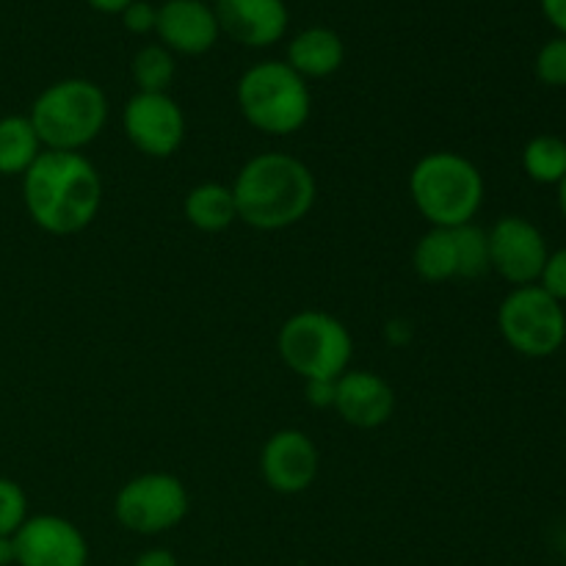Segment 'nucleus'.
<instances>
[{"label":"nucleus","instance_id":"nucleus-1","mask_svg":"<svg viewBox=\"0 0 566 566\" xmlns=\"http://www.w3.org/2000/svg\"><path fill=\"white\" fill-rule=\"evenodd\" d=\"M22 199L39 230L50 235H75L97 219L103 180L83 153L44 149L22 175Z\"/></svg>","mask_w":566,"mask_h":566},{"label":"nucleus","instance_id":"nucleus-2","mask_svg":"<svg viewBox=\"0 0 566 566\" xmlns=\"http://www.w3.org/2000/svg\"><path fill=\"white\" fill-rule=\"evenodd\" d=\"M230 188L238 219L263 232L287 230L307 219L318 193L310 166L287 153H260L249 158Z\"/></svg>","mask_w":566,"mask_h":566},{"label":"nucleus","instance_id":"nucleus-3","mask_svg":"<svg viewBox=\"0 0 566 566\" xmlns=\"http://www.w3.org/2000/svg\"><path fill=\"white\" fill-rule=\"evenodd\" d=\"M409 193L431 227L473 224L484 205V175L464 155L440 149L415 164Z\"/></svg>","mask_w":566,"mask_h":566},{"label":"nucleus","instance_id":"nucleus-4","mask_svg":"<svg viewBox=\"0 0 566 566\" xmlns=\"http://www.w3.org/2000/svg\"><path fill=\"white\" fill-rule=\"evenodd\" d=\"M33 130L44 149L81 153L103 133L108 122V97L86 77L50 83L31 105Z\"/></svg>","mask_w":566,"mask_h":566},{"label":"nucleus","instance_id":"nucleus-5","mask_svg":"<svg viewBox=\"0 0 566 566\" xmlns=\"http://www.w3.org/2000/svg\"><path fill=\"white\" fill-rule=\"evenodd\" d=\"M238 108L254 130L291 136L307 125L313 97L307 81L287 61H260L238 81Z\"/></svg>","mask_w":566,"mask_h":566},{"label":"nucleus","instance_id":"nucleus-6","mask_svg":"<svg viewBox=\"0 0 566 566\" xmlns=\"http://www.w3.org/2000/svg\"><path fill=\"white\" fill-rule=\"evenodd\" d=\"M282 363L307 379H337L348 370L354 354L352 332L340 318L321 310H302L282 324L276 337Z\"/></svg>","mask_w":566,"mask_h":566},{"label":"nucleus","instance_id":"nucleus-7","mask_svg":"<svg viewBox=\"0 0 566 566\" xmlns=\"http://www.w3.org/2000/svg\"><path fill=\"white\" fill-rule=\"evenodd\" d=\"M497 329L523 357H553L566 340L564 304L539 285L514 287L497 307Z\"/></svg>","mask_w":566,"mask_h":566},{"label":"nucleus","instance_id":"nucleus-8","mask_svg":"<svg viewBox=\"0 0 566 566\" xmlns=\"http://www.w3.org/2000/svg\"><path fill=\"white\" fill-rule=\"evenodd\" d=\"M188 490L171 473H144L127 481L114 497V517L125 531L158 536L188 517Z\"/></svg>","mask_w":566,"mask_h":566},{"label":"nucleus","instance_id":"nucleus-9","mask_svg":"<svg viewBox=\"0 0 566 566\" xmlns=\"http://www.w3.org/2000/svg\"><path fill=\"white\" fill-rule=\"evenodd\" d=\"M125 136L147 158H171L186 142V114L169 94L138 92L122 114Z\"/></svg>","mask_w":566,"mask_h":566},{"label":"nucleus","instance_id":"nucleus-10","mask_svg":"<svg viewBox=\"0 0 566 566\" xmlns=\"http://www.w3.org/2000/svg\"><path fill=\"white\" fill-rule=\"evenodd\" d=\"M490 271H497L509 285H536L547 263V241L534 221L523 216H503L486 230Z\"/></svg>","mask_w":566,"mask_h":566},{"label":"nucleus","instance_id":"nucleus-11","mask_svg":"<svg viewBox=\"0 0 566 566\" xmlns=\"http://www.w3.org/2000/svg\"><path fill=\"white\" fill-rule=\"evenodd\" d=\"M17 566H86L88 542L75 523L59 514H36L14 534Z\"/></svg>","mask_w":566,"mask_h":566},{"label":"nucleus","instance_id":"nucleus-12","mask_svg":"<svg viewBox=\"0 0 566 566\" xmlns=\"http://www.w3.org/2000/svg\"><path fill=\"white\" fill-rule=\"evenodd\" d=\"M321 457L315 442L298 429H282L265 440L260 451L263 481L280 495H298L318 479Z\"/></svg>","mask_w":566,"mask_h":566},{"label":"nucleus","instance_id":"nucleus-13","mask_svg":"<svg viewBox=\"0 0 566 566\" xmlns=\"http://www.w3.org/2000/svg\"><path fill=\"white\" fill-rule=\"evenodd\" d=\"M155 33L169 53L205 55L219 42L221 28L213 6L202 0H166L158 6Z\"/></svg>","mask_w":566,"mask_h":566},{"label":"nucleus","instance_id":"nucleus-14","mask_svg":"<svg viewBox=\"0 0 566 566\" xmlns=\"http://www.w3.org/2000/svg\"><path fill=\"white\" fill-rule=\"evenodd\" d=\"M221 33L243 48H271L287 31L285 0H219L213 6Z\"/></svg>","mask_w":566,"mask_h":566},{"label":"nucleus","instance_id":"nucleus-15","mask_svg":"<svg viewBox=\"0 0 566 566\" xmlns=\"http://www.w3.org/2000/svg\"><path fill=\"white\" fill-rule=\"evenodd\" d=\"M332 409L354 429H379L396 412V392L385 376L370 370H346L337 376Z\"/></svg>","mask_w":566,"mask_h":566},{"label":"nucleus","instance_id":"nucleus-16","mask_svg":"<svg viewBox=\"0 0 566 566\" xmlns=\"http://www.w3.org/2000/svg\"><path fill=\"white\" fill-rule=\"evenodd\" d=\"M343 61H346V44L332 28H304L287 44V66L296 70L304 81L335 75Z\"/></svg>","mask_w":566,"mask_h":566},{"label":"nucleus","instance_id":"nucleus-17","mask_svg":"<svg viewBox=\"0 0 566 566\" xmlns=\"http://www.w3.org/2000/svg\"><path fill=\"white\" fill-rule=\"evenodd\" d=\"M182 213L199 232H224L238 221L232 188L221 182H199L182 199Z\"/></svg>","mask_w":566,"mask_h":566},{"label":"nucleus","instance_id":"nucleus-18","mask_svg":"<svg viewBox=\"0 0 566 566\" xmlns=\"http://www.w3.org/2000/svg\"><path fill=\"white\" fill-rule=\"evenodd\" d=\"M412 269L423 282L440 285V282L459 280V258L453 227H431L412 249Z\"/></svg>","mask_w":566,"mask_h":566},{"label":"nucleus","instance_id":"nucleus-19","mask_svg":"<svg viewBox=\"0 0 566 566\" xmlns=\"http://www.w3.org/2000/svg\"><path fill=\"white\" fill-rule=\"evenodd\" d=\"M42 153L44 147L28 116L0 119V175H25Z\"/></svg>","mask_w":566,"mask_h":566},{"label":"nucleus","instance_id":"nucleus-20","mask_svg":"<svg viewBox=\"0 0 566 566\" xmlns=\"http://www.w3.org/2000/svg\"><path fill=\"white\" fill-rule=\"evenodd\" d=\"M523 169L539 186H558L566 177V142L551 133L534 136L523 149Z\"/></svg>","mask_w":566,"mask_h":566},{"label":"nucleus","instance_id":"nucleus-21","mask_svg":"<svg viewBox=\"0 0 566 566\" xmlns=\"http://www.w3.org/2000/svg\"><path fill=\"white\" fill-rule=\"evenodd\" d=\"M133 81H136L138 92L160 94L169 88V83L175 81V53L164 48V44H144L142 50L133 59Z\"/></svg>","mask_w":566,"mask_h":566},{"label":"nucleus","instance_id":"nucleus-22","mask_svg":"<svg viewBox=\"0 0 566 566\" xmlns=\"http://www.w3.org/2000/svg\"><path fill=\"white\" fill-rule=\"evenodd\" d=\"M457 238V258H459V280H479L490 271V241L486 230L475 224L453 227Z\"/></svg>","mask_w":566,"mask_h":566},{"label":"nucleus","instance_id":"nucleus-23","mask_svg":"<svg viewBox=\"0 0 566 566\" xmlns=\"http://www.w3.org/2000/svg\"><path fill=\"white\" fill-rule=\"evenodd\" d=\"M28 520V497L11 479H0V536H14Z\"/></svg>","mask_w":566,"mask_h":566},{"label":"nucleus","instance_id":"nucleus-24","mask_svg":"<svg viewBox=\"0 0 566 566\" xmlns=\"http://www.w3.org/2000/svg\"><path fill=\"white\" fill-rule=\"evenodd\" d=\"M534 70L536 77H539L545 86H566V36H556L551 39V42L542 44V50L536 53Z\"/></svg>","mask_w":566,"mask_h":566},{"label":"nucleus","instance_id":"nucleus-25","mask_svg":"<svg viewBox=\"0 0 566 566\" xmlns=\"http://www.w3.org/2000/svg\"><path fill=\"white\" fill-rule=\"evenodd\" d=\"M536 285H539L542 291L551 293L556 302H566V247L547 254V263L545 269H542V276Z\"/></svg>","mask_w":566,"mask_h":566},{"label":"nucleus","instance_id":"nucleus-26","mask_svg":"<svg viewBox=\"0 0 566 566\" xmlns=\"http://www.w3.org/2000/svg\"><path fill=\"white\" fill-rule=\"evenodd\" d=\"M119 17L122 22H125L127 31L144 36V33L155 31V22H158V6L147 3V0H133Z\"/></svg>","mask_w":566,"mask_h":566},{"label":"nucleus","instance_id":"nucleus-27","mask_svg":"<svg viewBox=\"0 0 566 566\" xmlns=\"http://www.w3.org/2000/svg\"><path fill=\"white\" fill-rule=\"evenodd\" d=\"M307 401L315 409H329L335 407V392H337V379H307Z\"/></svg>","mask_w":566,"mask_h":566},{"label":"nucleus","instance_id":"nucleus-28","mask_svg":"<svg viewBox=\"0 0 566 566\" xmlns=\"http://www.w3.org/2000/svg\"><path fill=\"white\" fill-rule=\"evenodd\" d=\"M133 566H180V562H177L175 553L166 551V547H149V551H144L142 556L133 562Z\"/></svg>","mask_w":566,"mask_h":566},{"label":"nucleus","instance_id":"nucleus-29","mask_svg":"<svg viewBox=\"0 0 566 566\" xmlns=\"http://www.w3.org/2000/svg\"><path fill=\"white\" fill-rule=\"evenodd\" d=\"M542 11L558 31V36H566V0H542Z\"/></svg>","mask_w":566,"mask_h":566},{"label":"nucleus","instance_id":"nucleus-30","mask_svg":"<svg viewBox=\"0 0 566 566\" xmlns=\"http://www.w3.org/2000/svg\"><path fill=\"white\" fill-rule=\"evenodd\" d=\"M86 3L99 14H122L133 0H86Z\"/></svg>","mask_w":566,"mask_h":566},{"label":"nucleus","instance_id":"nucleus-31","mask_svg":"<svg viewBox=\"0 0 566 566\" xmlns=\"http://www.w3.org/2000/svg\"><path fill=\"white\" fill-rule=\"evenodd\" d=\"M0 566H17L14 536H0Z\"/></svg>","mask_w":566,"mask_h":566},{"label":"nucleus","instance_id":"nucleus-32","mask_svg":"<svg viewBox=\"0 0 566 566\" xmlns=\"http://www.w3.org/2000/svg\"><path fill=\"white\" fill-rule=\"evenodd\" d=\"M558 208H562V213H564V219H566V177L562 182H558Z\"/></svg>","mask_w":566,"mask_h":566},{"label":"nucleus","instance_id":"nucleus-33","mask_svg":"<svg viewBox=\"0 0 566 566\" xmlns=\"http://www.w3.org/2000/svg\"><path fill=\"white\" fill-rule=\"evenodd\" d=\"M202 3H208V6H216V3H219V0H202Z\"/></svg>","mask_w":566,"mask_h":566}]
</instances>
